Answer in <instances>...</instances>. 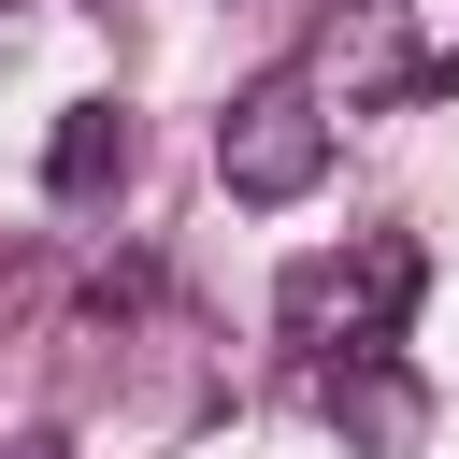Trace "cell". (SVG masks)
I'll use <instances>...</instances> for the list:
<instances>
[{
    "label": "cell",
    "instance_id": "cell-1",
    "mask_svg": "<svg viewBox=\"0 0 459 459\" xmlns=\"http://www.w3.org/2000/svg\"><path fill=\"white\" fill-rule=\"evenodd\" d=\"M316 172H330V100L301 72H273V86H244L215 115V186L230 201H301Z\"/></svg>",
    "mask_w": 459,
    "mask_h": 459
},
{
    "label": "cell",
    "instance_id": "cell-2",
    "mask_svg": "<svg viewBox=\"0 0 459 459\" xmlns=\"http://www.w3.org/2000/svg\"><path fill=\"white\" fill-rule=\"evenodd\" d=\"M402 301H416V244H373V258H301V273H287V330H301V344H330V330H344V359H373Z\"/></svg>",
    "mask_w": 459,
    "mask_h": 459
},
{
    "label": "cell",
    "instance_id": "cell-3",
    "mask_svg": "<svg viewBox=\"0 0 459 459\" xmlns=\"http://www.w3.org/2000/svg\"><path fill=\"white\" fill-rule=\"evenodd\" d=\"M115 158H129V115H115V100H72V115H57V143H43V186H57V201H100V186H115Z\"/></svg>",
    "mask_w": 459,
    "mask_h": 459
}]
</instances>
